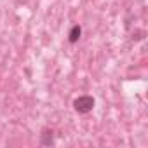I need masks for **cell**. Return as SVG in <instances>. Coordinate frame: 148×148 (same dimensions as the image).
<instances>
[{
	"instance_id": "cell-3",
	"label": "cell",
	"mask_w": 148,
	"mask_h": 148,
	"mask_svg": "<svg viewBox=\"0 0 148 148\" xmlns=\"http://www.w3.org/2000/svg\"><path fill=\"white\" fill-rule=\"evenodd\" d=\"M80 37H82V26L80 25H73L70 28V32H68V42L73 45V44H77L80 40Z\"/></svg>"
},
{
	"instance_id": "cell-1",
	"label": "cell",
	"mask_w": 148,
	"mask_h": 148,
	"mask_svg": "<svg viewBox=\"0 0 148 148\" xmlns=\"http://www.w3.org/2000/svg\"><path fill=\"white\" fill-rule=\"evenodd\" d=\"M94 105H96V99L91 94H80V96H77L75 99H73V103H71L73 110H75L79 115L91 113L94 110Z\"/></svg>"
},
{
	"instance_id": "cell-2",
	"label": "cell",
	"mask_w": 148,
	"mask_h": 148,
	"mask_svg": "<svg viewBox=\"0 0 148 148\" xmlns=\"http://www.w3.org/2000/svg\"><path fill=\"white\" fill-rule=\"evenodd\" d=\"M38 145L40 146H54L56 145V132L52 127H42L38 134Z\"/></svg>"
}]
</instances>
